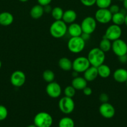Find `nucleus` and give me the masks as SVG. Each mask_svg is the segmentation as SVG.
<instances>
[{
  "label": "nucleus",
  "instance_id": "1",
  "mask_svg": "<svg viewBox=\"0 0 127 127\" xmlns=\"http://www.w3.org/2000/svg\"><path fill=\"white\" fill-rule=\"evenodd\" d=\"M105 57V52H103L98 47L92 48L89 51L87 55V58L90 66H93L97 68L104 63Z\"/></svg>",
  "mask_w": 127,
  "mask_h": 127
},
{
  "label": "nucleus",
  "instance_id": "2",
  "mask_svg": "<svg viewBox=\"0 0 127 127\" xmlns=\"http://www.w3.org/2000/svg\"><path fill=\"white\" fill-rule=\"evenodd\" d=\"M49 32L51 35L54 38H62L67 32V24L62 20L55 21L50 26Z\"/></svg>",
  "mask_w": 127,
  "mask_h": 127
},
{
  "label": "nucleus",
  "instance_id": "3",
  "mask_svg": "<svg viewBox=\"0 0 127 127\" xmlns=\"http://www.w3.org/2000/svg\"><path fill=\"white\" fill-rule=\"evenodd\" d=\"M33 120L34 124L37 127H51L53 124L52 117L46 112L37 113Z\"/></svg>",
  "mask_w": 127,
  "mask_h": 127
},
{
  "label": "nucleus",
  "instance_id": "4",
  "mask_svg": "<svg viewBox=\"0 0 127 127\" xmlns=\"http://www.w3.org/2000/svg\"><path fill=\"white\" fill-rule=\"evenodd\" d=\"M85 47V41L81 37V36L70 37L67 42V48L71 53H80L84 50Z\"/></svg>",
  "mask_w": 127,
  "mask_h": 127
},
{
  "label": "nucleus",
  "instance_id": "5",
  "mask_svg": "<svg viewBox=\"0 0 127 127\" xmlns=\"http://www.w3.org/2000/svg\"><path fill=\"white\" fill-rule=\"evenodd\" d=\"M58 106L63 114H70L74 110L75 102L72 98L64 96L59 100Z\"/></svg>",
  "mask_w": 127,
  "mask_h": 127
},
{
  "label": "nucleus",
  "instance_id": "6",
  "mask_svg": "<svg viewBox=\"0 0 127 127\" xmlns=\"http://www.w3.org/2000/svg\"><path fill=\"white\" fill-rule=\"evenodd\" d=\"M97 21L95 17L92 16H87L82 20L80 24L83 33L91 35L95 32L97 28Z\"/></svg>",
  "mask_w": 127,
  "mask_h": 127
},
{
  "label": "nucleus",
  "instance_id": "7",
  "mask_svg": "<svg viewBox=\"0 0 127 127\" xmlns=\"http://www.w3.org/2000/svg\"><path fill=\"white\" fill-rule=\"evenodd\" d=\"M90 66L87 57H77L72 62V69L78 73H83Z\"/></svg>",
  "mask_w": 127,
  "mask_h": 127
},
{
  "label": "nucleus",
  "instance_id": "8",
  "mask_svg": "<svg viewBox=\"0 0 127 127\" xmlns=\"http://www.w3.org/2000/svg\"><path fill=\"white\" fill-rule=\"evenodd\" d=\"M122 34V30L120 26L113 24L107 27L103 37L112 42H113L116 40L120 38Z\"/></svg>",
  "mask_w": 127,
  "mask_h": 127
},
{
  "label": "nucleus",
  "instance_id": "9",
  "mask_svg": "<svg viewBox=\"0 0 127 127\" xmlns=\"http://www.w3.org/2000/svg\"><path fill=\"white\" fill-rule=\"evenodd\" d=\"M95 19L97 22L106 24L112 21V14L108 9H99L95 13Z\"/></svg>",
  "mask_w": 127,
  "mask_h": 127
},
{
  "label": "nucleus",
  "instance_id": "10",
  "mask_svg": "<svg viewBox=\"0 0 127 127\" xmlns=\"http://www.w3.org/2000/svg\"><path fill=\"white\" fill-rule=\"evenodd\" d=\"M112 50L117 57L127 54V43L123 40H116L112 42Z\"/></svg>",
  "mask_w": 127,
  "mask_h": 127
},
{
  "label": "nucleus",
  "instance_id": "11",
  "mask_svg": "<svg viewBox=\"0 0 127 127\" xmlns=\"http://www.w3.org/2000/svg\"><path fill=\"white\" fill-rule=\"evenodd\" d=\"M26 74L23 71L16 70L11 74L10 77V82L13 86L19 88L22 86L26 82Z\"/></svg>",
  "mask_w": 127,
  "mask_h": 127
},
{
  "label": "nucleus",
  "instance_id": "12",
  "mask_svg": "<svg viewBox=\"0 0 127 127\" xmlns=\"http://www.w3.org/2000/svg\"><path fill=\"white\" fill-rule=\"evenodd\" d=\"M46 92L50 97L56 99L61 96L62 94V88L59 83L54 81L48 83L46 88Z\"/></svg>",
  "mask_w": 127,
  "mask_h": 127
},
{
  "label": "nucleus",
  "instance_id": "13",
  "mask_svg": "<svg viewBox=\"0 0 127 127\" xmlns=\"http://www.w3.org/2000/svg\"><path fill=\"white\" fill-rule=\"evenodd\" d=\"M99 112L103 118L110 119L113 118L115 115V109L110 103H102L99 107Z\"/></svg>",
  "mask_w": 127,
  "mask_h": 127
},
{
  "label": "nucleus",
  "instance_id": "14",
  "mask_svg": "<svg viewBox=\"0 0 127 127\" xmlns=\"http://www.w3.org/2000/svg\"><path fill=\"white\" fill-rule=\"evenodd\" d=\"M113 77L117 83H125L127 80V70L125 68H118L113 73Z\"/></svg>",
  "mask_w": 127,
  "mask_h": 127
},
{
  "label": "nucleus",
  "instance_id": "15",
  "mask_svg": "<svg viewBox=\"0 0 127 127\" xmlns=\"http://www.w3.org/2000/svg\"><path fill=\"white\" fill-rule=\"evenodd\" d=\"M98 76V70L97 67L90 66L88 69L83 72V78L87 82H91L95 80Z\"/></svg>",
  "mask_w": 127,
  "mask_h": 127
},
{
  "label": "nucleus",
  "instance_id": "16",
  "mask_svg": "<svg viewBox=\"0 0 127 127\" xmlns=\"http://www.w3.org/2000/svg\"><path fill=\"white\" fill-rule=\"evenodd\" d=\"M67 32L71 37H80L83 33L80 24L76 22L70 24L69 26H67Z\"/></svg>",
  "mask_w": 127,
  "mask_h": 127
},
{
  "label": "nucleus",
  "instance_id": "17",
  "mask_svg": "<svg viewBox=\"0 0 127 127\" xmlns=\"http://www.w3.org/2000/svg\"><path fill=\"white\" fill-rule=\"evenodd\" d=\"M71 85L78 91H82L85 87L87 86V81L83 77L77 76L73 78L71 82Z\"/></svg>",
  "mask_w": 127,
  "mask_h": 127
},
{
  "label": "nucleus",
  "instance_id": "18",
  "mask_svg": "<svg viewBox=\"0 0 127 127\" xmlns=\"http://www.w3.org/2000/svg\"><path fill=\"white\" fill-rule=\"evenodd\" d=\"M77 13L74 10L68 9L64 12L62 20L67 24H70L75 22V21L77 19Z\"/></svg>",
  "mask_w": 127,
  "mask_h": 127
},
{
  "label": "nucleus",
  "instance_id": "19",
  "mask_svg": "<svg viewBox=\"0 0 127 127\" xmlns=\"http://www.w3.org/2000/svg\"><path fill=\"white\" fill-rule=\"evenodd\" d=\"M14 16L9 12H2L0 13V25L2 26H9L12 24Z\"/></svg>",
  "mask_w": 127,
  "mask_h": 127
},
{
  "label": "nucleus",
  "instance_id": "20",
  "mask_svg": "<svg viewBox=\"0 0 127 127\" xmlns=\"http://www.w3.org/2000/svg\"><path fill=\"white\" fill-rule=\"evenodd\" d=\"M44 11L43 6L40 4H36L32 6L30 11V16L34 19H39L43 16Z\"/></svg>",
  "mask_w": 127,
  "mask_h": 127
},
{
  "label": "nucleus",
  "instance_id": "21",
  "mask_svg": "<svg viewBox=\"0 0 127 127\" xmlns=\"http://www.w3.org/2000/svg\"><path fill=\"white\" fill-rule=\"evenodd\" d=\"M58 65L62 70L68 71L72 69V62L67 57H62L59 60Z\"/></svg>",
  "mask_w": 127,
  "mask_h": 127
},
{
  "label": "nucleus",
  "instance_id": "22",
  "mask_svg": "<svg viewBox=\"0 0 127 127\" xmlns=\"http://www.w3.org/2000/svg\"><path fill=\"white\" fill-rule=\"evenodd\" d=\"M97 70H98V76L102 78H108L112 73L110 68L107 64H105L104 63L97 67Z\"/></svg>",
  "mask_w": 127,
  "mask_h": 127
},
{
  "label": "nucleus",
  "instance_id": "23",
  "mask_svg": "<svg viewBox=\"0 0 127 127\" xmlns=\"http://www.w3.org/2000/svg\"><path fill=\"white\" fill-rule=\"evenodd\" d=\"M126 14L123 13L122 12H117V13L112 14V21L113 24L117 25V26H121L125 23V19Z\"/></svg>",
  "mask_w": 127,
  "mask_h": 127
},
{
  "label": "nucleus",
  "instance_id": "24",
  "mask_svg": "<svg viewBox=\"0 0 127 127\" xmlns=\"http://www.w3.org/2000/svg\"><path fill=\"white\" fill-rule=\"evenodd\" d=\"M112 41L103 37L102 40L100 42L98 48L105 53V52H108L110 50H112Z\"/></svg>",
  "mask_w": 127,
  "mask_h": 127
},
{
  "label": "nucleus",
  "instance_id": "25",
  "mask_svg": "<svg viewBox=\"0 0 127 127\" xmlns=\"http://www.w3.org/2000/svg\"><path fill=\"white\" fill-rule=\"evenodd\" d=\"M58 126L59 127H75V122L70 117H64L59 120Z\"/></svg>",
  "mask_w": 127,
  "mask_h": 127
},
{
  "label": "nucleus",
  "instance_id": "26",
  "mask_svg": "<svg viewBox=\"0 0 127 127\" xmlns=\"http://www.w3.org/2000/svg\"><path fill=\"white\" fill-rule=\"evenodd\" d=\"M64 12L62 8L59 6H56V7L52 8V12H51V16L54 19L55 21H58V20H62V17H63Z\"/></svg>",
  "mask_w": 127,
  "mask_h": 127
},
{
  "label": "nucleus",
  "instance_id": "27",
  "mask_svg": "<svg viewBox=\"0 0 127 127\" xmlns=\"http://www.w3.org/2000/svg\"><path fill=\"white\" fill-rule=\"evenodd\" d=\"M42 78L47 83L54 81L55 79V74L51 69H46L42 73Z\"/></svg>",
  "mask_w": 127,
  "mask_h": 127
},
{
  "label": "nucleus",
  "instance_id": "28",
  "mask_svg": "<svg viewBox=\"0 0 127 127\" xmlns=\"http://www.w3.org/2000/svg\"><path fill=\"white\" fill-rule=\"evenodd\" d=\"M112 2V0H96L95 4L99 9H108Z\"/></svg>",
  "mask_w": 127,
  "mask_h": 127
},
{
  "label": "nucleus",
  "instance_id": "29",
  "mask_svg": "<svg viewBox=\"0 0 127 127\" xmlns=\"http://www.w3.org/2000/svg\"><path fill=\"white\" fill-rule=\"evenodd\" d=\"M64 93L65 96L72 98L75 95L76 89L72 85L68 86L65 87L64 91Z\"/></svg>",
  "mask_w": 127,
  "mask_h": 127
},
{
  "label": "nucleus",
  "instance_id": "30",
  "mask_svg": "<svg viewBox=\"0 0 127 127\" xmlns=\"http://www.w3.org/2000/svg\"><path fill=\"white\" fill-rule=\"evenodd\" d=\"M8 115L7 108L2 105H0V121L4 120Z\"/></svg>",
  "mask_w": 127,
  "mask_h": 127
},
{
  "label": "nucleus",
  "instance_id": "31",
  "mask_svg": "<svg viewBox=\"0 0 127 127\" xmlns=\"http://www.w3.org/2000/svg\"><path fill=\"white\" fill-rule=\"evenodd\" d=\"M81 3L86 7H91L95 4L96 0H80Z\"/></svg>",
  "mask_w": 127,
  "mask_h": 127
},
{
  "label": "nucleus",
  "instance_id": "32",
  "mask_svg": "<svg viewBox=\"0 0 127 127\" xmlns=\"http://www.w3.org/2000/svg\"><path fill=\"white\" fill-rule=\"evenodd\" d=\"M98 99L102 103L108 102V100H109V96L106 93H101L98 96Z\"/></svg>",
  "mask_w": 127,
  "mask_h": 127
},
{
  "label": "nucleus",
  "instance_id": "33",
  "mask_svg": "<svg viewBox=\"0 0 127 127\" xmlns=\"http://www.w3.org/2000/svg\"><path fill=\"white\" fill-rule=\"evenodd\" d=\"M108 9L110 10L112 14L117 13L120 11V8L119 6L117 4H111V6L108 7Z\"/></svg>",
  "mask_w": 127,
  "mask_h": 127
},
{
  "label": "nucleus",
  "instance_id": "34",
  "mask_svg": "<svg viewBox=\"0 0 127 127\" xmlns=\"http://www.w3.org/2000/svg\"><path fill=\"white\" fill-rule=\"evenodd\" d=\"M82 91H83V94H84L85 95H87V96H89V95H90L91 94H92V88H90V87L88 86L85 87V88L82 90Z\"/></svg>",
  "mask_w": 127,
  "mask_h": 127
},
{
  "label": "nucleus",
  "instance_id": "35",
  "mask_svg": "<svg viewBox=\"0 0 127 127\" xmlns=\"http://www.w3.org/2000/svg\"><path fill=\"white\" fill-rule=\"evenodd\" d=\"M37 1L39 4L41 5L42 6H46V5L50 4L52 0H37Z\"/></svg>",
  "mask_w": 127,
  "mask_h": 127
},
{
  "label": "nucleus",
  "instance_id": "36",
  "mask_svg": "<svg viewBox=\"0 0 127 127\" xmlns=\"http://www.w3.org/2000/svg\"><path fill=\"white\" fill-rule=\"evenodd\" d=\"M118 61L122 64H126L127 63V54L118 57Z\"/></svg>",
  "mask_w": 127,
  "mask_h": 127
},
{
  "label": "nucleus",
  "instance_id": "37",
  "mask_svg": "<svg viewBox=\"0 0 127 127\" xmlns=\"http://www.w3.org/2000/svg\"><path fill=\"white\" fill-rule=\"evenodd\" d=\"M44 7V13H51L52 10V7H51V6L50 4L46 5V6H43Z\"/></svg>",
  "mask_w": 127,
  "mask_h": 127
},
{
  "label": "nucleus",
  "instance_id": "38",
  "mask_svg": "<svg viewBox=\"0 0 127 127\" xmlns=\"http://www.w3.org/2000/svg\"><path fill=\"white\" fill-rule=\"evenodd\" d=\"M81 37L85 41H87L88 40L90 39V35L88 34V33H82V35H81Z\"/></svg>",
  "mask_w": 127,
  "mask_h": 127
},
{
  "label": "nucleus",
  "instance_id": "39",
  "mask_svg": "<svg viewBox=\"0 0 127 127\" xmlns=\"http://www.w3.org/2000/svg\"><path fill=\"white\" fill-rule=\"evenodd\" d=\"M72 77H73V78H76V77L78 76V73H77V72L73 71L72 72Z\"/></svg>",
  "mask_w": 127,
  "mask_h": 127
},
{
  "label": "nucleus",
  "instance_id": "40",
  "mask_svg": "<svg viewBox=\"0 0 127 127\" xmlns=\"http://www.w3.org/2000/svg\"><path fill=\"white\" fill-rule=\"evenodd\" d=\"M123 2V7H124V9L127 11V0H124Z\"/></svg>",
  "mask_w": 127,
  "mask_h": 127
},
{
  "label": "nucleus",
  "instance_id": "41",
  "mask_svg": "<svg viewBox=\"0 0 127 127\" xmlns=\"http://www.w3.org/2000/svg\"><path fill=\"white\" fill-rule=\"evenodd\" d=\"M124 24L125 25V26L127 27V14H126V16H125V23H124Z\"/></svg>",
  "mask_w": 127,
  "mask_h": 127
},
{
  "label": "nucleus",
  "instance_id": "42",
  "mask_svg": "<svg viewBox=\"0 0 127 127\" xmlns=\"http://www.w3.org/2000/svg\"><path fill=\"white\" fill-rule=\"evenodd\" d=\"M27 127H36L34 124H31V125H28Z\"/></svg>",
  "mask_w": 127,
  "mask_h": 127
},
{
  "label": "nucleus",
  "instance_id": "43",
  "mask_svg": "<svg viewBox=\"0 0 127 127\" xmlns=\"http://www.w3.org/2000/svg\"><path fill=\"white\" fill-rule=\"evenodd\" d=\"M19 1L20 2H27V1H28L29 0H19Z\"/></svg>",
  "mask_w": 127,
  "mask_h": 127
},
{
  "label": "nucleus",
  "instance_id": "44",
  "mask_svg": "<svg viewBox=\"0 0 127 127\" xmlns=\"http://www.w3.org/2000/svg\"><path fill=\"white\" fill-rule=\"evenodd\" d=\"M1 66H2V63H1V60H0V69L1 68Z\"/></svg>",
  "mask_w": 127,
  "mask_h": 127
},
{
  "label": "nucleus",
  "instance_id": "45",
  "mask_svg": "<svg viewBox=\"0 0 127 127\" xmlns=\"http://www.w3.org/2000/svg\"><path fill=\"white\" fill-rule=\"evenodd\" d=\"M125 83H126V86H127V81L125 82Z\"/></svg>",
  "mask_w": 127,
  "mask_h": 127
},
{
  "label": "nucleus",
  "instance_id": "46",
  "mask_svg": "<svg viewBox=\"0 0 127 127\" xmlns=\"http://www.w3.org/2000/svg\"><path fill=\"white\" fill-rule=\"evenodd\" d=\"M118 1H123L124 0H118Z\"/></svg>",
  "mask_w": 127,
  "mask_h": 127
},
{
  "label": "nucleus",
  "instance_id": "47",
  "mask_svg": "<svg viewBox=\"0 0 127 127\" xmlns=\"http://www.w3.org/2000/svg\"></svg>",
  "mask_w": 127,
  "mask_h": 127
}]
</instances>
